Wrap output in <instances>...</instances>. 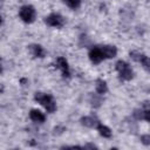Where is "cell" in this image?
<instances>
[{
  "mask_svg": "<svg viewBox=\"0 0 150 150\" xmlns=\"http://www.w3.org/2000/svg\"><path fill=\"white\" fill-rule=\"evenodd\" d=\"M34 100H35L38 103H40V104L46 109L47 112L53 114V112L56 110V103H55L53 96L49 95V94L35 93V95H34Z\"/></svg>",
  "mask_w": 150,
  "mask_h": 150,
  "instance_id": "cell-1",
  "label": "cell"
},
{
  "mask_svg": "<svg viewBox=\"0 0 150 150\" xmlns=\"http://www.w3.org/2000/svg\"><path fill=\"white\" fill-rule=\"evenodd\" d=\"M19 16L23 22L32 23V22H34L35 18H36V11L32 5H25L20 8Z\"/></svg>",
  "mask_w": 150,
  "mask_h": 150,
  "instance_id": "cell-2",
  "label": "cell"
},
{
  "mask_svg": "<svg viewBox=\"0 0 150 150\" xmlns=\"http://www.w3.org/2000/svg\"><path fill=\"white\" fill-rule=\"evenodd\" d=\"M45 23L50 26V27L60 28V27H62L64 25V19H63L62 15H60L57 13H52L48 16L45 18Z\"/></svg>",
  "mask_w": 150,
  "mask_h": 150,
  "instance_id": "cell-3",
  "label": "cell"
},
{
  "mask_svg": "<svg viewBox=\"0 0 150 150\" xmlns=\"http://www.w3.org/2000/svg\"><path fill=\"white\" fill-rule=\"evenodd\" d=\"M88 56H89V60L94 64H98L104 60V55H103V52H102L101 47H93L89 50Z\"/></svg>",
  "mask_w": 150,
  "mask_h": 150,
  "instance_id": "cell-4",
  "label": "cell"
},
{
  "mask_svg": "<svg viewBox=\"0 0 150 150\" xmlns=\"http://www.w3.org/2000/svg\"><path fill=\"white\" fill-rule=\"evenodd\" d=\"M56 67L61 70V73H62V76H63V77H69V76H70L68 61H67L63 56H59V57L56 59Z\"/></svg>",
  "mask_w": 150,
  "mask_h": 150,
  "instance_id": "cell-5",
  "label": "cell"
},
{
  "mask_svg": "<svg viewBox=\"0 0 150 150\" xmlns=\"http://www.w3.org/2000/svg\"><path fill=\"white\" fill-rule=\"evenodd\" d=\"M29 52H30V54H32L34 57H40V59H42V57H45V55H46V52H45L43 47L40 46V45H36V43L29 46Z\"/></svg>",
  "mask_w": 150,
  "mask_h": 150,
  "instance_id": "cell-6",
  "label": "cell"
},
{
  "mask_svg": "<svg viewBox=\"0 0 150 150\" xmlns=\"http://www.w3.org/2000/svg\"><path fill=\"white\" fill-rule=\"evenodd\" d=\"M104 59H114L117 55V48L115 46H110V45H105L103 47H101Z\"/></svg>",
  "mask_w": 150,
  "mask_h": 150,
  "instance_id": "cell-7",
  "label": "cell"
},
{
  "mask_svg": "<svg viewBox=\"0 0 150 150\" xmlns=\"http://www.w3.org/2000/svg\"><path fill=\"white\" fill-rule=\"evenodd\" d=\"M29 118L33 121V122H36V123H42L45 122L46 120V116L42 111L38 110V109H32L29 111Z\"/></svg>",
  "mask_w": 150,
  "mask_h": 150,
  "instance_id": "cell-8",
  "label": "cell"
},
{
  "mask_svg": "<svg viewBox=\"0 0 150 150\" xmlns=\"http://www.w3.org/2000/svg\"><path fill=\"white\" fill-rule=\"evenodd\" d=\"M80 122H81L82 125H84V127H87V128H96L97 124L100 123V122L97 121V118H95V117H93V116H84V117H82V118L80 120Z\"/></svg>",
  "mask_w": 150,
  "mask_h": 150,
  "instance_id": "cell-9",
  "label": "cell"
},
{
  "mask_svg": "<svg viewBox=\"0 0 150 150\" xmlns=\"http://www.w3.org/2000/svg\"><path fill=\"white\" fill-rule=\"evenodd\" d=\"M95 89H96V93L100 94V95H103L108 91V86H107V82L102 79H97L95 81Z\"/></svg>",
  "mask_w": 150,
  "mask_h": 150,
  "instance_id": "cell-10",
  "label": "cell"
},
{
  "mask_svg": "<svg viewBox=\"0 0 150 150\" xmlns=\"http://www.w3.org/2000/svg\"><path fill=\"white\" fill-rule=\"evenodd\" d=\"M120 73V77L123 80V81H130L132 77H134V71H132V69L128 66V67H125L124 69H122L121 71H118Z\"/></svg>",
  "mask_w": 150,
  "mask_h": 150,
  "instance_id": "cell-11",
  "label": "cell"
},
{
  "mask_svg": "<svg viewBox=\"0 0 150 150\" xmlns=\"http://www.w3.org/2000/svg\"><path fill=\"white\" fill-rule=\"evenodd\" d=\"M102 102H103V100H102V97H101L100 94H90V96H89V103H90L91 107L98 108V107H101Z\"/></svg>",
  "mask_w": 150,
  "mask_h": 150,
  "instance_id": "cell-12",
  "label": "cell"
},
{
  "mask_svg": "<svg viewBox=\"0 0 150 150\" xmlns=\"http://www.w3.org/2000/svg\"><path fill=\"white\" fill-rule=\"evenodd\" d=\"M96 129H97L98 134H100L102 137H104V138H110L111 135H112V134H111V130H110L107 125H104V124L98 123L97 127H96Z\"/></svg>",
  "mask_w": 150,
  "mask_h": 150,
  "instance_id": "cell-13",
  "label": "cell"
},
{
  "mask_svg": "<svg viewBox=\"0 0 150 150\" xmlns=\"http://www.w3.org/2000/svg\"><path fill=\"white\" fill-rule=\"evenodd\" d=\"M139 62H141L143 69H145L146 71H150V57H148L146 55H143Z\"/></svg>",
  "mask_w": 150,
  "mask_h": 150,
  "instance_id": "cell-14",
  "label": "cell"
},
{
  "mask_svg": "<svg viewBox=\"0 0 150 150\" xmlns=\"http://www.w3.org/2000/svg\"><path fill=\"white\" fill-rule=\"evenodd\" d=\"M63 1L69 8H73V9H76L81 6V0H63Z\"/></svg>",
  "mask_w": 150,
  "mask_h": 150,
  "instance_id": "cell-15",
  "label": "cell"
},
{
  "mask_svg": "<svg viewBox=\"0 0 150 150\" xmlns=\"http://www.w3.org/2000/svg\"><path fill=\"white\" fill-rule=\"evenodd\" d=\"M129 56H130L131 60H134V61H136V62H139L141 59H142V56H143V54L139 53V52H137V50H131V52L129 53Z\"/></svg>",
  "mask_w": 150,
  "mask_h": 150,
  "instance_id": "cell-16",
  "label": "cell"
},
{
  "mask_svg": "<svg viewBox=\"0 0 150 150\" xmlns=\"http://www.w3.org/2000/svg\"><path fill=\"white\" fill-rule=\"evenodd\" d=\"M80 46L81 47H87L89 43H90V40H89V38L87 36V35H84V34H82L81 36H80Z\"/></svg>",
  "mask_w": 150,
  "mask_h": 150,
  "instance_id": "cell-17",
  "label": "cell"
},
{
  "mask_svg": "<svg viewBox=\"0 0 150 150\" xmlns=\"http://www.w3.org/2000/svg\"><path fill=\"white\" fill-rule=\"evenodd\" d=\"M129 64L125 62V61H123V60H118L117 62H116V64H115V68H116V70L117 71H121L122 69H124L125 67H128Z\"/></svg>",
  "mask_w": 150,
  "mask_h": 150,
  "instance_id": "cell-18",
  "label": "cell"
},
{
  "mask_svg": "<svg viewBox=\"0 0 150 150\" xmlns=\"http://www.w3.org/2000/svg\"><path fill=\"white\" fill-rule=\"evenodd\" d=\"M63 131H66V128L62 127V125H57V127H55L53 129V135L54 136H59V135H62Z\"/></svg>",
  "mask_w": 150,
  "mask_h": 150,
  "instance_id": "cell-19",
  "label": "cell"
},
{
  "mask_svg": "<svg viewBox=\"0 0 150 150\" xmlns=\"http://www.w3.org/2000/svg\"><path fill=\"white\" fill-rule=\"evenodd\" d=\"M134 117L136 120H143V116H144V111H142L141 109H135L134 112H132Z\"/></svg>",
  "mask_w": 150,
  "mask_h": 150,
  "instance_id": "cell-20",
  "label": "cell"
},
{
  "mask_svg": "<svg viewBox=\"0 0 150 150\" xmlns=\"http://www.w3.org/2000/svg\"><path fill=\"white\" fill-rule=\"evenodd\" d=\"M141 142L144 145H150V135H142L141 136Z\"/></svg>",
  "mask_w": 150,
  "mask_h": 150,
  "instance_id": "cell-21",
  "label": "cell"
},
{
  "mask_svg": "<svg viewBox=\"0 0 150 150\" xmlns=\"http://www.w3.org/2000/svg\"><path fill=\"white\" fill-rule=\"evenodd\" d=\"M143 120H145L146 122H149V123H150V109H148V110H145V111H144Z\"/></svg>",
  "mask_w": 150,
  "mask_h": 150,
  "instance_id": "cell-22",
  "label": "cell"
},
{
  "mask_svg": "<svg viewBox=\"0 0 150 150\" xmlns=\"http://www.w3.org/2000/svg\"><path fill=\"white\" fill-rule=\"evenodd\" d=\"M83 148H86V149H87V148H89V149H97V146H96L95 144H93V143H88V144H86Z\"/></svg>",
  "mask_w": 150,
  "mask_h": 150,
  "instance_id": "cell-23",
  "label": "cell"
}]
</instances>
